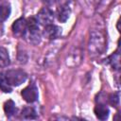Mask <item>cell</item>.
<instances>
[{
	"label": "cell",
	"mask_w": 121,
	"mask_h": 121,
	"mask_svg": "<svg viewBox=\"0 0 121 121\" xmlns=\"http://www.w3.org/2000/svg\"><path fill=\"white\" fill-rule=\"evenodd\" d=\"M106 44L104 34L99 30H92L90 32V39L88 43V52L90 56L95 57L100 55Z\"/></svg>",
	"instance_id": "6da1fadb"
},
{
	"label": "cell",
	"mask_w": 121,
	"mask_h": 121,
	"mask_svg": "<svg viewBox=\"0 0 121 121\" xmlns=\"http://www.w3.org/2000/svg\"><path fill=\"white\" fill-rule=\"evenodd\" d=\"M26 32L25 37L26 40L33 43V44H38L41 41V32L38 25V21L35 17H30L26 20Z\"/></svg>",
	"instance_id": "7a4b0ae2"
},
{
	"label": "cell",
	"mask_w": 121,
	"mask_h": 121,
	"mask_svg": "<svg viewBox=\"0 0 121 121\" xmlns=\"http://www.w3.org/2000/svg\"><path fill=\"white\" fill-rule=\"evenodd\" d=\"M6 79L9 86L14 87V86H19L22 83H24L26 80L27 75L26 72L20 69H11L8 70L7 72L4 73Z\"/></svg>",
	"instance_id": "3957f363"
},
{
	"label": "cell",
	"mask_w": 121,
	"mask_h": 121,
	"mask_svg": "<svg viewBox=\"0 0 121 121\" xmlns=\"http://www.w3.org/2000/svg\"><path fill=\"white\" fill-rule=\"evenodd\" d=\"M36 19L39 24L45 26L53 23L54 21V12L53 10L48 7H43L36 16Z\"/></svg>",
	"instance_id": "277c9868"
},
{
	"label": "cell",
	"mask_w": 121,
	"mask_h": 121,
	"mask_svg": "<svg viewBox=\"0 0 121 121\" xmlns=\"http://www.w3.org/2000/svg\"><path fill=\"white\" fill-rule=\"evenodd\" d=\"M21 95L27 103H33L38 99V88L34 83H30L22 90Z\"/></svg>",
	"instance_id": "5b68a950"
},
{
	"label": "cell",
	"mask_w": 121,
	"mask_h": 121,
	"mask_svg": "<svg viewBox=\"0 0 121 121\" xmlns=\"http://www.w3.org/2000/svg\"><path fill=\"white\" fill-rule=\"evenodd\" d=\"M82 60V52L80 49L78 48H73L67 55L66 59H65V62L67 66L70 67H74V66H78Z\"/></svg>",
	"instance_id": "8992f818"
},
{
	"label": "cell",
	"mask_w": 121,
	"mask_h": 121,
	"mask_svg": "<svg viewBox=\"0 0 121 121\" xmlns=\"http://www.w3.org/2000/svg\"><path fill=\"white\" fill-rule=\"evenodd\" d=\"M26 27V20L25 18H19L12 24V32L17 37H25Z\"/></svg>",
	"instance_id": "52a82bcc"
},
{
	"label": "cell",
	"mask_w": 121,
	"mask_h": 121,
	"mask_svg": "<svg viewBox=\"0 0 121 121\" xmlns=\"http://www.w3.org/2000/svg\"><path fill=\"white\" fill-rule=\"evenodd\" d=\"M60 34H61V28L53 24L45 26L44 29L43 31V35L48 40H54V39L60 37Z\"/></svg>",
	"instance_id": "ba28073f"
},
{
	"label": "cell",
	"mask_w": 121,
	"mask_h": 121,
	"mask_svg": "<svg viewBox=\"0 0 121 121\" xmlns=\"http://www.w3.org/2000/svg\"><path fill=\"white\" fill-rule=\"evenodd\" d=\"M70 14H71V8L67 3L61 4L60 6H59V8L57 9V11H56L57 19L60 23H65L68 20Z\"/></svg>",
	"instance_id": "9c48e42d"
},
{
	"label": "cell",
	"mask_w": 121,
	"mask_h": 121,
	"mask_svg": "<svg viewBox=\"0 0 121 121\" xmlns=\"http://www.w3.org/2000/svg\"><path fill=\"white\" fill-rule=\"evenodd\" d=\"M94 112H95V116L100 120H106L108 118V116H109V113H110V111H109L108 107L105 104L101 103V102L98 103L95 107Z\"/></svg>",
	"instance_id": "30bf717a"
},
{
	"label": "cell",
	"mask_w": 121,
	"mask_h": 121,
	"mask_svg": "<svg viewBox=\"0 0 121 121\" xmlns=\"http://www.w3.org/2000/svg\"><path fill=\"white\" fill-rule=\"evenodd\" d=\"M4 112H5L6 115L9 118H10L13 115H15L16 112H17V108H16L15 103L10 99L6 101L5 104H4Z\"/></svg>",
	"instance_id": "8fae6325"
},
{
	"label": "cell",
	"mask_w": 121,
	"mask_h": 121,
	"mask_svg": "<svg viewBox=\"0 0 121 121\" xmlns=\"http://www.w3.org/2000/svg\"><path fill=\"white\" fill-rule=\"evenodd\" d=\"M37 112L32 107H25L22 112H21V118L26 119V120H31V119H36Z\"/></svg>",
	"instance_id": "7c38bea8"
},
{
	"label": "cell",
	"mask_w": 121,
	"mask_h": 121,
	"mask_svg": "<svg viewBox=\"0 0 121 121\" xmlns=\"http://www.w3.org/2000/svg\"><path fill=\"white\" fill-rule=\"evenodd\" d=\"M10 11H11L10 5L8 2H4L0 4V22L6 21L10 15Z\"/></svg>",
	"instance_id": "4fadbf2b"
},
{
	"label": "cell",
	"mask_w": 121,
	"mask_h": 121,
	"mask_svg": "<svg viewBox=\"0 0 121 121\" xmlns=\"http://www.w3.org/2000/svg\"><path fill=\"white\" fill-rule=\"evenodd\" d=\"M10 60L9 56V52L5 47H0V68L7 67L9 65Z\"/></svg>",
	"instance_id": "5bb4252c"
},
{
	"label": "cell",
	"mask_w": 121,
	"mask_h": 121,
	"mask_svg": "<svg viewBox=\"0 0 121 121\" xmlns=\"http://www.w3.org/2000/svg\"><path fill=\"white\" fill-rule=\"evenodd\" d=\"M0 89L4 92V93H10L12 91V87L9 86V84L8 83L5 74L0 72Z\"/></svg>",
	"instance_id": "9a60e30c"
},
{
	"label": "cell",
	"mask_w": 121,
	"mask_h": 121,
	"mask_svg": "<svg viewBox=\"0 0 121 121\" xmlns=\"http://www.w3.org/2000/svg\"><path fill=\"white\" fill-rule=\"evenodd\" d=\"M109 62L111 63V65H112L114 69L118 70V69L120 68V56H119L118 51H116L115 53H113V54L109 58Z\"/></svg>",
	"instance_id": "2e32d148"
},
{
	"label": "cell",
	"mask_w": 121,
	"mask_h": 121,
	"mask_svg": "<svg viewBox=\"0 0 121 121\" xmlns=\"http://www.w3.org/2000/svg\"><path fill=\"white\" fill-rule=\"evenodd\" d=\"M108 101H109V103L112 107H117L119 105V93L116 92L114 94L110 95H109V98H108Z\"/></svg>",
	"instance_id": "e0dca14e"
},
{
	"label": "cell",
	"mask_w": 121,
	"mask_h": 121,
	"mask_svg": "<svg viewBox=\"0 0 121 121\" xmlns=\"http://www.w3.org/2000/svg\"><path fill=\"white\" fill-rule=\"evenodd\" d=\"M57 1H58V0H42V2H43L44 5H46V7L51 6V5H54Z\"/></svg>",
	"instance_id": "ac0fdd59"
}]
</instances>
